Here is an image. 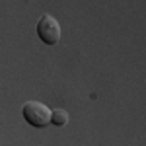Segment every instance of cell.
Segmentation results:
<instances>
[{
	"instance_id": "6da1fadb",
	"label": "cell",
	"mask_w": 146,
	"mask_h": 146,
	"mask_svg": "<svg viewBox=\"0 0 146 146\" xmlns=\"http://www.w3.org/2000/svg\"><path fill=\"white\" fill-rule=\"evenodd\" d=\"M51 107L41 101H25L22 105V115L35 129H45L51 125Z\"/></svg>"
},
{
	"instance_id": "3957f363",
	"label": "cell",
	"mask_w": 146,
	"mask_h": 146,
	"mask_svg": "<svg viewBox=\"0 0 146 146\" xmlns=\"http://www.w3.org/2000/svg\"><path fill=\"white\" fill-rule=\"evenodd\" d=\"M68 121H70L68 111H64V109H53L51 111V125H55V127H66Z\"/></svg>"
},
{
	"instance_id": "7a4b0ae2",
	"label": "cell",
	"mask_w": 146,
	"mask_h": 146,
	"mask_svg": "<svg viewBox=\"0 0 146 146\" xmlns=\"http://www.w3.org/2000/svg\"><path fill=\"white\" fill-rule=\"evenodd\" d=\"M35 31H37V37L45 43V45L53 47L60 41V23L56 18H53L51 14H43L39 20H37V25H35Z\"/></svg>"
}]
</instances>
